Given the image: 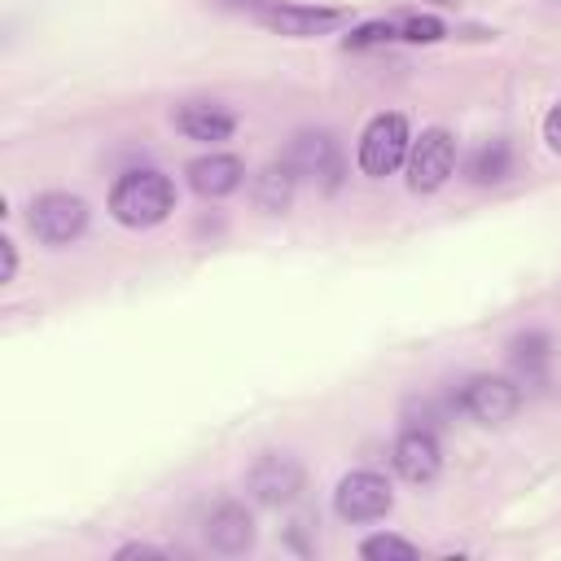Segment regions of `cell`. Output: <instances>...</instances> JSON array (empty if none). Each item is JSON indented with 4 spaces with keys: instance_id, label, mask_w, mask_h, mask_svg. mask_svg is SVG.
<instances>
[{
    "instance_id": "cell-1",
    "label": "cell",
    "mask_w": 561,
    "mask_h": 561,
    "mask_svg": "<svg viewBox=\"0 0 561 561\" xmlns=\"http://www.w3.org/2000/svg\"><path fill=\"white\" fill-rule=\"evenodd\" d=\"M175 206V188L162 171L153 167H136V171H123L110 188V215L123 224V228H153L171 215Z\"/></svg>"
},
{
    "instance_id": "cell-2",
    "label": "cell",
    "mask_w": 561,
    "mask_h": 561,
    "mask_svg": "<svg viewBox=\"0 0 561 561\" xmlns=\"http://www.w3.org/2000/svg\"><path fill=\"white\" fill-rule=\"evenodd\" d=\"M408 149H412L408 118L403 114H377L359 136V171L381 180V175H390L408 162Z\"/></svg>"
},
{
    "instance_id": "cell-3",
    "label": "cell",
    "mask_w": 561,
    "mask_h": 561,
    "mask_svg": "<svg viewBox=\"0 0 561 561\" xmlns=\"http://www.w3.org/2000/svg\"><path fill=\"white\" fill-rule=\"evenodd\" d=\"M26 224L35 232V241L44 245H70L83 237L88 228V202L75 193H39L26 210Z\"/></svg>"
},
{
    "instance_id": "cell-4",
    "label": "cell",
    "mask_w": 561,
    "mask_h": 561,
    "mask_svg": "<svg viewBox=\"0 0 561 561\" xmlns=\"http://www.w3.org/2000/svg\"><path fill=\"white\" fill-rule=\"evenodd\" d=\"M451 171H456V140L443 127L421 131L408 149V188L412 193H434L451 180Z\"/></svg>"
},
{
    "instance_id": "cell-5",
    "label": "cell",
    "mask_w": 561,
    "mask_h": 561,
    "mask_svg": "<svg viewBox=\"0 0 561 561\" xmlns=\"http://www.w3.org/2000/svg\"><path fill=\"white\" fill-rule=\"evenodd\" d=\"M390 504H394L390 482H386L381 473H373V469L346 473V478L337 482V491H333V508H337V517H346V522H377V517L390 513Z\"/></svg>"
},
{
    "instance_id": "cell-6",
    "label": "cell",
    "mask_w": 561,
    "mask_h": 561,
    "mask_svg": "<svg viewBox=\"0 0 561 561\" xmlns=\"http://www.w3.org/2000/svg\"><path fill=\"white\" fill-rule=\"evenodd\" d=\"M245 486H250V495H254L259 504L280 508V504H289V500L302 491V465H298L294 456L267 451V456H259V465L250 469Z\"/></svg>"
},
{
    "instance_id": "cell-7",
    "label": "cell",
    "mask_w": 561,
    "mask_h": 561,
    "mask_svg": "<svg viewBox=\"0 0 561 561\" xmlns=\"http://www.w3.org/2000/svg\"><path fill=\"white\" fill-rule=\"evenodd\" d=\"M460 403H465V412H469L473 421H482V425H500V421H508V416L517 412L522 394H517L513 381H504V377H486V373H482V377H469V381H465Z\"/></svg>"
},
{
    "instance_id": "cell-8",
    "label": "cell",
    "mask_w": 561,
    "mask_h": 561,
    "mask_svg": "<svg viewBox=\"0 0 561 561\" xmlns=\"http://www.w3.org/2000/svg\"><path fill=\"white\" fill-rule=\"evenodd\" d=\"M263 26L280 31V35H294V39H307V35H324L333 26H342V9H324V4H267L259 9Z\"/></svg>"
},
{
    "instance_id": "cell-9",
    "label": "cell",
    "mask_w": 561,
    "mask_h": 561,
    "mask_svg": "<svg viewBox=\"0 0 561 561\" xmlns=\"http://www.w3.org/2000/svg\"><path fill=\"white\" fill-rule=\"evenodd\" d=\"M184 175H188V188L197 193V197H228V193H237L241 188V180H245V167H241V158H232V153H202V158H193L188 167H184Z\"/></svg>"
},
{
    "instance_id": "cell-10",
    "label": "cell",
    "mask_w": 561,
    "mask_h": 561,
    "mask_svg": "<svg viewBox=\"0 0 561 561\" xmlns=\"http://www.w3.org/2000/svg\"><path fill=\"white\" fill-rule=\"evenodd\" d=\"M394 469L408 482H434L443 469V447L430 430H403L394 438Z\"/></svg>"
},
{
    "instance_id": "cell-11",
    "label": "cell",
    "mask_w": 561,
    "mask_h": 561,
    "mask_svg": "<svg viewBox=\"0 0 561 561\" xmlns=\"http://www.w3.org/2000/svg\"><path fill=\"white\" fill-rule=\"evenodd\" d=\"M206 539H210V548H219V552H245V548L254 543V517L245 513V504L224 500V504H215L210 517H206Z\"/></svg>"
},
{
    "instance_id": "cell-12",
    "label": "cell",
    "mask_w": 561,
    "mask_h": 561,
    "mask_svg": "<svg viewBox=\"0 0 561 561\" xmlns=\"http://www.w3.org/2000/svg\"><path fill=\"white\" fill-rule=\"evenodd\" d=\"M289 167H294L298 175H324V184L333 188V184H337V171H342L337 145H333L324 131H302V136L289 145Z\"/></svg>"
},
{
    "instance_id": "cell-13",
    "label": "cell",
    "mask_w": 561,
    "mask_h": 561,
    "mask_svg": "<svg viewBox=\"0 0 561 561\" xmlns=\"http://www.w3.org/2000/svg\"><path fill=\"white\" fill-rule=\"evenodd\" d=\"M175 127H180L188 140H206V145H215V140H228V136L237 131V118H232L224 105L188 101V105L175 110Z\"/></svg>"
},
{
    "instance_id": "cell-14",
    "label": "cell",
    "mask_w": 561,
    "mask_h": 561,
    "mask_svg": "<svg viewBox=\"0 0 561 561\" xmlns=\"http://www.w3.org/2000/svg\"><path fill=\"white\" fill-rule=\"evenodd\" d=\"M294 184H298V171L289 167V158L267 162V167L259 171V180H254V202H259V210H272V215L289 210V202H294Z\"/></svg>"
},
{
    "instance_id": "cell-15",
    "label": "cell",
    "mask_w": 561,
    "mask_h": 561,
    "mask_svg": "<svg viewBox=\"0 0 561 561\" xmlns=\"http://www.w3.org/2000/svg\"><path fill=\"white\" fill-rule=\"evenodd\" d=\"M504 175H508V145H504V140L478 145L473 158H469V180H478V184H500Z\"/></svg>"
},
{
    "instance_id": "cell-16",
    "label": "cell",
    "mask_w": 561,
    "mask_h": 561,
    "mask_svg": "<svg viewBox=\"0 0 561 561\" xmlns=\"http://www.w3.org/2000/svg\"><path fill=\"white\" fill-rule=\"evenodd\" d=\"M359 557H368V561H386V557L412 561V557H416V543H408V539H399V535H373V539L359 543Z\"/></svg>"
},
{
    "instance_id": "cell-17",
    "label": "cell",
    "mask_w": 561,
    "mask_h": 561,
    "mask_svg": "<svg viewBox=\"0 0 561 561\" xmlns=\"http://www.w3.org/2000/svg\"><path fill=\"white\" fill-rule=\"evenodd\" d=\"M443 35H447V26H443L434 13L408 18V22L399 26V39H412V44H434V39H443Z\"/></svg>"
},
{
    "instance_id": "cell-18",
    "label": "cell",
    "mask_w": 561,
    "mask_h": 561,
    "mask_svg": "<svg viewBox=\"0 0 561 561\" xmlns=\"http://www.w3.org/2000/svg\"><path fill=\"white\" fill-rule=\"evenodd\" d=\"M394 35H399V26H394V22H364V26H355V31L346 35V48H364V44L394 39Z\"/></svg>"
},
{
    "instance_id": "cell-19",
    "label": "cell",
    "mask_w": 561,
    "mask_h": 561,
    "mask_svg": "<svg viewBox=\"0 0 561 561\" xmlns=\"http://www.w3.org/2000/svg\"><path fill=\"white\" fill-rule=\"evenodd\" d=\"M543 140H548V149H552V153H561V101L543 114Z\"/></svg>"
},
{
    "instance_id": "cell-20",
    "label": "cell",
    "mask_w": 561,
    "mask_h": 561,
    "mask_svg": "<svg viewBox=\"0 0 561 561\" xmlns=\"http://www.w3.org/2000/svg\"><path fill=\"white\" fill-rule=\"evenodd\" d=\"M0 259H4V272H0V280H13V276H18V245H13L9 237H0Z\"/></svg>"
},
{
    "instance_id": "cell-21",
    "label": "cell",
    "mask_w": 561,
    "mask_h": 561,
    "mask_svg": "<svg viewBox=\"0 0 561 561\" xmlns=\"http://www.w3.org/2000/svg\"><path fill=\"white\" fill-rule=\"evenodd\" d=\"M131 557H158V561H162L167 552L153 548V543H123V548H118V561H131Z\"/></svg>"
}]
</instances>
